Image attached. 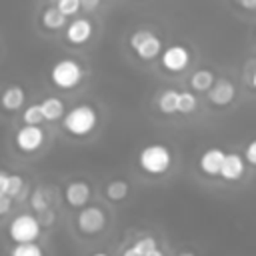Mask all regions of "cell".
I'll return each instance as SVG.
<instances>
[{
	"instance_id": "cell-9",
	"label": "cell",
	"mask_w": 256,
	"mask_h": 256,
	"mask_svg": "<svg viewBox=\"0 0 256 256\" xmlns=\"http://www.w3.org/2000/svg\"><path fill=\"white\" fill-rule=\"evenodd\" d=\"M236 98V86L232 84V80L228 78H218L216 84L210 88L208 92V100L210 104L218 106V108H224L228 104H232Z\"/></svg>"
},
{
	"instance_id": "cell-29",
	"label": "cell",
	"mask_w": 256,
	"mask_h": 256,
	"mask_svg": "<svg viewBox=\"0 0 256 256\" xmlns=\"http://www.w3.org/2000/svg\"><path fill=\"white\" fill-rule=\"evenodd\" d=\"M38 220H40L42 226H50V224L54 222V212L48 210V212H44V214H38Z\"/></svg>"
},
{
	"instance_id": "cell-4",
	"label": "cell",
	"mask_w": 256,
	"mask_h": 256,
	"mask_svg": "<svg viewBox=\"0 0 256 256\" xmlns=\"http://www.w3.org/2000/svg\"><path fill=\"white\" fill-rule=\"evenodd\" d=\"M42 224L36 214L24 212L10 220L8 224V236L14 244H34L40 236Z\"/></svg>"
},
{
	"instance_id": "cell-21",
	"label": "cell",
	"mask_w": 256,
	"mask_h": 256,
	"mask_svg": "<svg viewBox=\"0 0 256 256\" xmlns=\"http://www.w3.org/2000/svg\"><path fill=\"white\" fill-rule=\"evenodd\" d=\"M22 120H24L26 126H40V122H44V112H42L40 102L26 106L24 112H22Z\"/></svg>"
},
{
	"instance_id": "cell-26",
	"label": "cell",
	"mask_w": 256,
	"mask_h": 256,
	"mask_svg": "<svg viewBox=\"0 0 256 256\" xmlns=\"http://www.w3.org/2000/svg\"><path fill=\"white\" fill-rule=\"evenodd\" d=\"M12 178L14 174L0 170V196H8L10 198V188H12Z\"/></svg>"
},
{
	"instance_id": "cell-27",
	"label": "cell",
	"mask_w": 256,
	"mask_h": 256,
	"mask_svg": "<svg viewBox=\"0 0 256 256\" xmlns=\"http://www.w3.org/2000/svg\"><path fill=\"white\" fill-rule=\"evenodd\" d=\"M244 160L250 166H256V138H252L244 148Z\"/></svg>"
},
{
	"instance_id": "cell-30",
	"label": "cell",
	"mask_w": 256,
	"mask_h": 256,
	"mask_svg": "<svg viewBox=\"0 0 256 256\" xmlns=\"http://www.w3.org/2000/svg\"><path fill=\"white\" fill-rule=\"evenodd\" d=\"M236 6L250 12V10H256V0H240V2H236Z\"/></svg>"
},
{
	"instance_id": "cell-12",
	"label": "cell",
	"mask_w": 256,
	"mask_h": 256,
	"mask_svg": "<svg viewBox=\"0 0 256 256\" xmlns=\"http://www.w3.org/2000/svg\"><path fill=\"white\" fill-rule=\"evenodd\" d=\"M224 160H226V152L222 148H208L200 154L198 166L206 176H220Z\"/></svg>"
},
{
	"instance_id": "cell-6",
	"label": "cell",
	"mask_w": 256,
	"mask_h": 256,
	"mask_svg": "<svg viewBox=\"0 0 256 256\" xmlns=\"http://www.w3.org/2000/svg\"><path fill=\"white\" fill-rule=\"evenodd\" d=\"M76 226L82 234H98L106 228V212L100 206H86L78 212Z\"/></svg>"
},
{
	"instance_id": "cell-33",
	"label": "cell",
	"mask_w": 256,
	"mask_h": 256,
	"mask_svg": "<svg viewBox=\"0 0 256 256\" xmlns=\"http://www.w3.org/2000/svg\"><path fill=\"white\" fill-rule=\"evenodd\" d=\"M148 256H164V252H162L160 248H156V250H152V252H150Z\"/></svg>"
},
{
	"instance_id": "cell-36",
	"label": "cell",
	"mask_w": 256,
	"mask_h": 256,
	"mask_svg": "<svg viewBox=\"0 0 256 256\" xmlns=\"http://www.w3.org/2000/svg\"><path fill=\"white\" fill-rule=\"evenodd\" d=\"M90 256H108V254H106V252H92Z\"/></svg>"
},
{
	"instance_id": "cell-17",
	"label": "cell",
	"mask_w": 256,
	"mask_h": 256,
	"mask_svg": "<svg viewBox=\"0 0 256 256\" xmlns=\"http://www.w3.org/2000/svg\"><path fill=\"white\" fill-rule=\"evenodd\" d=\"M40 106H42V112H44V120H48V122H54V120H60V118L66 116L64 114V102L56 96L44 98L40 102Z\"/></svg>"
},
{
	"instance_id": "cell-19",
	"label": "cell",
	"mask_w": 256,
	"mask_h": 256,
	"mask_svg": "<svg viewBox=\"0 0 256 256\" xmlns=\"http://www.w3.org/2000/svg\"><path fill=\"white\" fill-rule=\"evenodd\" d=\"M42 24H44V28H48V30H60V28H64V24H66V16L56 8V4L54 6H48L44 12H42Z\"/></svg>"
},
{
	"instance_id": "cell-3",
	"label": "cell",
	"mask_w": 256,
	"mask_h": 256,
	"mask_svg": "<svg viewBox=\"0 0 256 256\" xmlns=\"http://www.w3.org/2000/svg\"><path fill=\"white\" fill-rule=\"evenodd\" d=\"M84 78V68L74 58H60L54 62L50 70V80L60 90H72L76 88Z\"/></svg>"
},
{
	"instance_id": "cell-32",
	"label": "cell",
	"mask_w": 256,
	"mask_h": 256,
	"mask_svg": "<svg viewBox=\"0 0 256 256\" xmlns=\"http://www.w3.org/2000/svg\"><path fill=\"white\" fill-rule=\"evenodd\" d=\"M120 256H140V254L134 250V246H128V248H126V250H124Z\"/></svg>"
},
{
	"instance_id": "cell-8",
	"label": "cell",
	"mask_w": 256,
	"mask_h": 256,
	"mask_svg": "<svg viewBox=\"0 0 256 256\" xmlns=\"http://www.w3.org/2000/svg\"><path fill=\"white\" fill-rule=\"evenodd\" d=\"M44 144V130L40 126H22L16 132V148L24 154H32L40 150Z\"/></svg>"
},
{
	"instance_id": "cell-14",
	"label": "cell",
	"mask_w": 256,
	"mask_h": 256,
	"mask_svg": "<svg viewBox=\"0 0 256 256\" xmlns=\"http://www.w3.org/2000/svg\"><path fill=\"white\" fill-rule=\"evenodd\" d=\"M24 100H26V92H24L22 86H16V84L4 88V92L0 94V104H2V108L8 110V112L20 110L22 104H24Z\"/></svg>"
},
{
	"instance_id": "cell-16",
	"label": "cell",
	"mask_w": 256,
	"mask_h": 256,
	"mask_svg": "<svg viewBox=\"0 0 256 256\" xmlns=\"http://www.w3.org/2000/svg\"><path fill=\"white\" fill-rule=\"evenodd\" d=\"M216 76H214V72L212 70H208V68H200V70H196L192 76H190V86H192V90H196V92H210V88L216 84Z\"/></svg>"
},
{
	"instance_id": "cell-2",
	"label": "cell",
	"mask_w": 256,
	"mask_h": 256,
	"mask_svg": "<svg viewBox=\"0 0 256 256\" xmlns=\"http://www.w3.org/2000/svg\"><path fill=\"white\" fill-rule=\"evenodd\" d=\"M138 166L150 176H162L172 166V152L164 144H148L138 152Z\"/></svg>"
},
{
	"instance_id": "cell-25",
	"label": "cell",
	"mask_w": 256,
	"mask_h": 256,
	"mask_svg": "<svg viewBox=\"0 0 256 256\" xmlns=\"http://www.w3.org/2000/svg\"><path fill=\"white\" fill-rule=\"evenodd\" d=\"M56 8L68 18V16H72V14H76L80 10V2L78 0H58L56 2Z\"/></svg>"
},
{
	"instance_id": "cell-13",
	"label": "cell",
	"mask_w": 256,
	"mask_h": 256,
	"mask_svg": "<svg viewBox=\"0 0 256 256\" xmlns=\"http://www.w3.org/2000/svg\"><path fill=\"white\" fill-rule=\"evenodd\" d=\"M246 172V160L238 152H226V160L222 164L220 178L226 182H238Z\"/></svg>"
},
{
	"instance_id": "cell-15",
	"label": "cell",
	"mask_w": 256,
	"mask_h": 256,
	"mask_svg": "<svg viewBox=\"0 0 256 256\" xmlns=\"http://www.w3.org/2000/svg\"><path fill=\"white\" fill-rule=\"evenodd\" d=\"M156 104H158L160 112H164V114H176L178 112V104H180V90H176V88H164L158 94Z\"/></svg>"
},
{
	"instance_id": "cell-20",
	"label": "cell",
	"mask_w": 256,
	"mask_h": 256,
	"mask_svg": "<svg viewBox=\"0 0 256 256\" xmlns=\"http://www.w3.org/2000/svg\"><path fill=\"white\" fill-rule=\"evenodd\" d=\"M128 192H130L128 182H126V180H120V178L110 180V182L106 184V188H104L106 198L112 200V202H120V200H124V198L128 196Z\"/></svg>"
},
{
	"instance_id": "cell-31",
	"label": "cell",
	"mask_w": 256,
	"mask_h": 256,
	"mask_svg": "<svg viewBox=\"0 0 256 256\" xmlns=\"http://www.w3.org/2000/svg\"><path fill=\"white\" fill-rule=\"evenodd\" d=\"M100 6V2L98 0H90V2H80V8H84V10H96Z\"/></svg>"
},
{
	"instance_id": "cell-7",
	"label": "cell",
	"mask_w": 256,
	"mask_h": 256,
	"mask_svg": "<svg viewBox=\"0 0 256 256\" xmlns=\"http://www.w3.org/2000/svg\"><path fill=\"white\" fill-rule=\"evenodd\" d=\"M160 64H162L164 70L178 74V72L188 68V64H190V50L186 46H182V44H172V46L164 48V52L160 56Z\"/></svg>"
},
{
	"instance_id": "cell-22",
	"label": "cell",
	"mask_w": 256,
	"mask_h": 256,
	"mask_svg": "<svg viewBox=\"0 0 256 256\" xmlns=\"http://www.w3.org/2000/svg\"><path fill=\"white\" fill-rule=\"evenodd\" d=\"M198 106V98L190 92V90H180V104H178V112L180 114H192Z\"/></svg>"
},
{
	"instance_id": "cell-24",
	"label": "cell",
	"mask_w": 256,
	"mask_h": 256,
	"mask_svg": "<svg viewBox=\"0 0 256 256\" xmlns=\"http://www.w3.org/2000/svg\"><path fill=\"white\" fill-rule=\"evenodd\" d=\"M132 246H134V250H136L140 256H148L152 250L158 248V244H156V240H154L152 236H142V238H138Z\"/></svg>"
},
{
	"instance_id": "cell-35",
	"label": "cell",
	"mask_w": 256,
	"mask_h": 256,
	"mask_svg": "<svg viewBox=\"0 0 256 256\" xmlns=\"http://www.w3.org/2000/svg\"><path fill=\"white\" fill-rule=\"evenodd\" d=\"M250 86H252V88L256 90V70H254V74L250 76Z\"/></svg>"
},
{
	"instance_id": "cell-11",
	"label": "cell",
	"mask_w": 256,
	"mask_h": 256,
	"mask_svg": "<svg viewBox=\"0 0 256 256\" xmlns=\"http://www.w3.org/2000/svg\"><path fill=\"white\" fill-rule=\"evenodd\" d=\"M92 32H94V24H92V20H88V18H74L68 26H66V40L70 42V44H76V46H80V44H84V42H88L90 38H92Z\"/></svg>"
},
{
	"instance_id": "cell-5",
	"label": "cell",
	"mask_w": 256,
	"mask_h": 256,
	"mask_svg": "<svg viewBox=\"0 0 256 256\" xmlns=\"http://www.w3.org/2000/svg\"><path fill=\"white\" fill-rule=\"evenodd\" d=\"M130 48L140 60H154L156 56H162L164 52L162 40L150 30H136L130 36Z\"/></svg>"
},
{
	"instance_id": "cell-23",
	"label": "cell",
	"mask_w": 256,
	"mask_h": 256,
	"mask_svg": "<svg viewBox=\"0 0 256 256\" xmlns=\"http://www.w3.org/2000/svg\"><path fill=\"white\" fill-rule=\"evenodd\" d=\"M10 256H44V250L34 244H14L10 250Z\"/></svg>"
},
{
	"instance_id": "cell-1",
	"label": "cell",
	"mask_w": 256,
	"mask_h": 256,
	"mask_svg": "<svg viewBox=\"0 0 256 256\" xmlns=\"http://www.w3.org/2000/svg\"><path fill=\"white\" fill-rule=\"evenodd\" d=\"M98 124V114L94 110L92 104H76L72 106L66 116L62 118V128L70 134V136H76V138H82V136H88Z\"/></svg>"
},
{
	"instance_id": "cell-18",
	"label": "cell",
	"mask_w": 256,
	"mask_h": 256,
	"mask_svg": "<svg viewBox=\"0 0 256 256\" xmlns=\"http://www.w3.org/2000/svg\"><path fill=\"white\" fill-rule=\"evenodd\" d=\"M30 206H32V210L36 212V216H38V214H44V212H48V210H52V208H50V194H48V190H46L44 186H36V188H34V192L30 194Z\"/></svg>"
},
{
	"instance_id": "cell-34",
	"label": "cell",
	"mask_w": 256,
	"mask_h": 256,
	"mask_svg": "<svg viewBox=\"0 0 256 256\" xmlns=\"http://www.w3.org/2000/svg\"><path fill=\"white\" fill-rule=\"evenodd\" d=\"M178 256H196L192 250H182V252H178Z\"/></svg>"
},
{
	"instance_id": "cell-10",
	"label": "cell",
	"mask_w": 256,
	"mask_h": 256,
	"mask_svg": "<svg viewBox=\"0 0 256 256\" xmlns=\"http://www.w3.org/2000/svg\"><path fill=\"white\" fill-rule=\"evenodd\" d=\"M90 194H92V188L88 182L84 180H72L66 184L64 188V198L66 202L72 206V208H86L88 200H90Z\"/></svg>"
},
{
	"instance_id": "cell-28",
	"label": "cell",
	"mask_w": 256,
	"mask_h": 256,
	"mask_svg": "<svg viewBox=\"0 0 256 256\" xmlns=\"http://www.w3.org/2000/svg\"><path fill=\"white\" fill-rule=\"evenodd\" d=\"M10 210H12V198H8V196H0V216L8 214Z\"/></svg>"
}]
</instances>
